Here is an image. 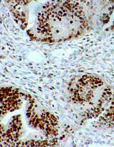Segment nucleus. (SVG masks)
Masks as SVG:
<instances>
[{"label":"nucleus","instance_id":"1","mask_svg":"<svg viewBox=\"0 0 114 147\" xmlns=\"http://www.w3.org/2000/svg\"><path fill=\"white\" fill-rule=\"evenodd\" d=\"M88 26L86 13L78 3L60 1L39 13L35 38L50 42L67 41L82 34Z\"/></svg>","mask_w":114,"mask_h":147},{"label":"nucleus","instance_id":"2","mask_svg":"<svg viewBox=\"0 0 114 147\" xmlns=\"http://www.w3.org/2000/svg\"><path fill=\"white\" fill-rule=\"evenodd\" d=\"M75 103L88 108V115L104 119L114 107V95L110 87L97 77L86 75L72 83L69 89Z\"/></svg>","mask_w":114,"mask_h":147},{"label":"nucleus","instance_id":"3","mask_svg":"<svg viewBox=\"0 0 114 147\" xmlns=\"http://www.w3.org/2000/svg\"><path fill=\"white\" fill-rule=\"evenodd\" d=\"M1 96V110L2 113L17 108L19 102L18 93L16 90L2 88Z\"/></svg>","mask_w":114,"mask_h":147}]
</instances>
